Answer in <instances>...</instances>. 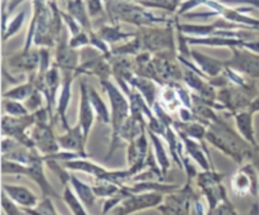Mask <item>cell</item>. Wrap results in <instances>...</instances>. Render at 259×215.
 Segmentation results:
<instances>
[{
  "instance_id": "obj_6",
  "label": "cell",
  "mask_w": 259,
  "mask_h": 215,
  "mask_svg": "<svg viewBox=\"0 0 259 215\" xmlns=\"http://www.w3.org/2000/svg\"><path fill=\"white\" fill-rule=\"evenodd\" d=\"M162 200H163V197L157 191L132 194L131 196H128L121 201L120 206L114 209V212L115 214H131V212L137 211V210L157 206L158 204H161Z\"/></svg>"
},
{
  "instance_id": "obj_10",
  "label": "cell",
  "mask_w": 259,
  "mask_h": 215,
  "mask_svg": "<svg viewBox=\"0 0 259 215\" xmlns=\"http://www.w3.org/2000/svg\"><path fill=\"white\" fill-rule=\"evenodd\" d=\"M58 39H60V43H58L57 53H56L57 66L63 68V71H73L77 66L78 53L76 52L75 48L71 47L70 40H67V30H65Z\"/></svg>"
},
{
  "instance_id": "obj_4",
  "label": "cell",
  "mask_w": 259,
  "mask_h": 215,
  "mask_svg": "<svg viewBox=\"0 0 259 215\" xmlns=\"http://www.w3.org/2000/svg\"><path fill=\"white\" fill-rule=\"evenodd\" d=\"M141 40L142 50L143 51H161V50H174V28L168 27L166 29H147L137 35Z\"/></svg>"
},
{
  "instance_id": "obj_46",
  "label": "cell",
  "mask_w": 259,
  "mask_h": 215,
  "mask_svg": "<svg viewBox=\"0 0 259 215\" xmlns=\"http://www.w3.org/2000/svg\"><path fill=\"white\" fill-rule=\"evenodd\" d=\"M128 2H137V0H128Z\"/></svg>"
},
{
  "instance_id": "obj_11",
  "label": "cell",
  "mask_w": 259,
  "mask_h": 215,
  "mask_svg": "<svg viewBox=\"0 0 259 215\" xmlns=\"http://www.w3.org/2000/svg\"><path fill=\"white\" fill-rule=\"evenodd\" d=\"M57 142L58 144H60L61 148L85 153L83 146H85L86 138L85 136H83L82 128H81L80 124H77L75 128H68L66 134L58 137Z\"/></svg>"
},
{
  "instance_id": "obj_33",
  "label": "cell",
  "mask_w": 259,
  "mask_h": 215,
  "mask_svg": "<svg viewBox=\"0 0 259 215\" xmlns=\"http://www.w3.org/2000/svg\"><path fill=\"white\" fill-rule=\"evenodd\" d=\"M24 18H25V12H20L15 15L14 18L12 19V22L9 23V25L7 27V29L3 32V40H7L8 38L14 35L18 30L20 29V27L24 23Z\"/></svg>"
},
{
  "instance_id": "obj_20",
  "label": "cell",
  "mask_w": 259,
  "mask_h": 215,
  "mask_svg": "<svg viewBox=\"0 0 259 215\" xmlns=\"http://www.w3.org/2000/svg\"><path fill=\"white\" fill-rule=\"evenodd\" d=\"M253 113L252 111H242V113L235 114V121L239 133L242 134L249 143L255 146L254 129H253Z\"/></svg>"
},
{
  "instance_id": "obj_9",
  "label": "cell",
  "mask_w": 259,
  "mask_h": 215,
  "mask_svg": "<svg viewBox=\"0 0 259 215\" xmlns=\"http://www.w3.org/2000/svg\"><path fill=\"white\" fill-rule=\"evenodd\" d=\"M32 139L38 149H40L43 153L52 154L60 149V144L57 141H55V137H53L52 128L47 123L35 121V126L32 132Z\"/></svg>"
},
{
  "instance_id": "obj_35",
  "label": "cell",
  "mask_w": 259,
  "mask_h": 215,
  "mask_svg": "<svg viewBox=\"0 0 259 215\" xmlns=\"http://www.w3.org/2000/svg\"><path fill=\"white\" fill-rule=\"evenodd\" d=\"M206 2L207 0H185V2L181 3L177 13H179V15H185L187 12L195 9V8L199 7V5L201 4L205 5V3Z\"/></svg>"
},
{
  "instance_id": "obj_38",
  "label": "cell",
  "mask_w": 259,
  "mask_h": 215,
  "mask_svg": "<svg viewBox=\"0 0 259 215\" xmlns=\"http://www.w3.org/2000/svg\"><path fill=\"white\" fill-rule=\"evenodd\" d=\"M39 91L40 90L35 89V90L33 91L32 95L25 100V103H27V108L29 109V110H34V109L39 108L40 103H42V96H40Z\"/></svg>"
},
{
  "instance_id": "obj_24",
  "label": "cell",
  "mask_w": 259,
  "mask_h": 215,
  "mask_svg": "<svg viewBox=\"0 0 259 215\" xmlns=\"http://www.w3.org/2000/svg\"><path fill=\"white\" fill-rule=\"evenodd\" d=\"M98 34L108 43H115L119 40L128 39V38H134L137 34L134 33H124L121 32L119 25H103L99 29Z\"/></svg>"
},
{
  "instance_id": "obj_29",
  "label": "cell",
  "mask_w": 259,
  "mask_h": 215,
  "mask_svg": "<svg viewBox=\"0 0 259 215\" xmlns=\"http://www.w3.org/2000/svg\"><path fill=\"white\" fill-rule=\"evenodd\" d=\"M137 3L144 8H156L164 9L168 12H176L181 5L182 0H137Z\"/></svg>"
},
{
  "instance_id": "obj_14",
  "label": "cell",
  "mask_w": 259,
  "mask_h": 215,
  "mask_svg": "<svg viewBox=\"0 0 259 215\" xmlns=\"http://www.w3.org/2000/svg\"><path fill=\"white\" fill-rule=\"evenodd\" d=\"M189 45H204L215 46V47H238L242 45L243 39L229 37H220V35H196V37H185Z\"/></svg>"
},
{
  "instance_id": "obj_21",
  "label": "cell",
  "mask_w": 259,
  "mask_h": 215,
  "mask_svg": "<svg viewBox=\"0 0 259 215\" xmlns=\"http://www.w3.org/2000/svg\"><path fill=\"white\" fill-rule=\"evenodd\" d=\"M70 182L72 184L73 190L76 191L77 196L80 197V200L82 201V204L85 205L86 207H91L95 202V197L96 194L94 192V189L89 185H86L85 182L80 181L76 176L71 175L70 177Z\"/></svg>"
},
{
  "instance_id": "obj_17",
  "label": "cell",
  "mask_w": 259,
  "mask_h": 215,
  "mask_svg": "<svg viewBox=\"0 0 259 215\" xmlns=\"http://www.w3.org/2000/svg\"><path fill=\"white\" fill-rule=\"evenodd\" d=\"M71 83H72V75L71 71H65V81H63L62 89H61L60 96H58L57 103V113L60 115L61 120H62L63 126L67 131L68 124L67 119H66V111H67L68 104L71 100Z\"/></svg>"
},
{
  "instance_id": "obj_16",
  "label": "cell",
  "mask_w": 259,
  "mask_h": 215,
  "mask_svg": "<svg viewBox=\"0 0 259 215\" xmlns=\"http://www.w3.org/2000/svg\"><path fill=\"white\" fill-rule=\"evenodd\" d=\"M218 98L222 103H224L225 108H230L232 110H238V109L249 108L250 103L247 96L240 93L237 89H224L219 93Z\"/></svg>"
},
{
  "instance_id": "obj_37",
  "label": "cell",
  "mask_w": 259,
  "mask_h": 215,
  "mask_svg": "<svg viewBox=\"0 0 259 215\" xmlns=\"http://www.w3.org/2000/svg\"><path fill=\"white\" fill-rule=\"evenodd\" d=\"M172 85H174V88L176 89V93H177V95H179V98H180V100H181V103L184 104L185 106H187V108L191 109L192 108V103H191L192 96L190 95L189 91H187L186 89L181 88V86H180V85H177V83L172 82Z\"/></svg>"
},
{
  "instance_id": "obj_3",
  "label": "cell",
  "mask_w": 259,
  "mask_h": 215,
  "mask_svg": "<svg viewBox=\"0 0 259 215\" xmlns=\"http://www.w3.org/2000/svg\"><path fill=\"white\" fill-rule=\"evenodd\" d=\"M110 17L114 20H124L136 25H153L157 23H169L164 18L154 17L141 4H133L128 0H105Z\"/></svg>"
},
{
  "instance_id": "obj_15",
  "label": "cell",
  "mask_w": 259,
  "mask_h": 215,
  "mask_svg": "<svg viewBox=\"0 0 259 215\" xmlns=\"http://www.w3.org/2000/svg\"><path fill=\"white\" fill-rule=\"evenodd\" d=\"M9 66L23 71L35 70L39 67V51H23L9 58Z\"/></svg>"
},
{
  "instance_id": "obj_44",
  "label": "cell",
  "mask_w": 259,
  "mask_h": 215,
  "mask_svg": "<svg viewBox=\"0 0 259 215\" xmlns=\"http://www.w3.org/2000/svg\"><path fill=\"white\" fill-rule=\"evenodd\" d=\"M24 0H9V5H8V9H3V12H7V13H12L20 3H23Z\"/></svg>"
},
{
  "instance_id": "obj_25",
  "label": "cell",
  "mask_w": 259,
  "mask_h": 215,
  "mask_svg": "<svg viewBox=\"0 0 259 215\" xmlns=\"http://www.w3.org/2000/svg\"><path fill=\"white\" fill-rule=\"evenodd\" d=\"M89 96H90V101L94 106V110H95V115L98 116V119L100 121H103L104 124L110 123V113L108 110V106L105 105V103L103 101V99L100 98L96 90L94 88H89Z\"/></svg>"
},
{
  "instance_id": "obj_43",
  "label": "cell",
  "mask_w": 259,
  "mask_h": 215,
  "mask_svg": "<svg viewBox=\"0 0 259 215\" xmlns=\"http://www.w3.org/2000/svg\"><path fill=\"white\" fill-rule=\"evenodd\" d=\"M190 108H180L179 114L182 121H192V113L189 110Z\"/></svg>"
},
{
  "instance_id": "obj_34",
  "label": "cell",
  "mask_w": 259,
  "mask_h": 215,
  "mask_svg": "<svg viewBox=\"0 0 259 215\" xmlns=\"http://www.w3.org/2000/svg\"><path fill=\"white\" fill-rule=\"evenodd\" d=\"M2 205H3V210H4L7 214H15V215H20L19 207L17 206V202L7 194V192L3 190V194H2Z\"/></svg>"
},
{
  "instance_id": "obj_36",
  "label": "cell",
  "mask_w": 259,
  "mask_h": 215,
  "mask_svg": "<svg viewBox=\"0 0 259 215\" xmlns=\"http://www.w3.org/2000/svg\"><path fill=\"white\" fill-rule=\"evenodd\" d=\"M88 45H90V37L85 32L77 33L70 39V46L73 48L85 47Z\"/></svg>"
},
{
  "instance_id": "obj_5",
  "label": "cell",
  "mask_w": 259,
  "mask_h": 215,
  "mask_svg": "<svg viewBox=\"0 0 259 215\" xmlns=\"http://www.w3.org/2000/svg\"><path fill=\"white\" fill-rule=\"evenodd\" d=\"M234 57L227 61L225 65L237 72H243L250 77L259 78V55L249 50H238L233 47Z\"/></svg>"
},
{
  "instance_id": "obj_1",
  "label": "cell",
  "mask_w": 259,
  "mask_h": 215,
  "mask_svg": "<svg viewBox=\"0 0 259 215\" xmlns=\"http://www.w3.org/2000/svg\"><path fill=\"white\" fill-rule=\"evenodd\" d=\"M206 139L215 147L222 149L225 154L232 157L235 162L240 163L244 159L245 154L249 152V147L243 142L232 129L218 119L206 131Z\"/></svg>"
},
{
  "instance_id": "obj_47",
  "label": "cell",
  "mask_w": 259,
  "mask_h": 215,
  "mask_svg": "<svg viewBox=\"0 0 259 215\" xmlns=\"http://www.w3.org/2000/svg\"><path fill=\"white\" fill-rule=\"evenodd\" d=\"M257 149H258V152H259V147H257Z\"/></svg>"
},
{
  "instance_id": "obj_7",
  "label": "cell",
  "mask_w": 259,
  "mask_h": 215,
  "mask_svg": "<svg viewBox=\"0 0 259 215\" xmlns=\"http://www.w3.org/2000/svg\"><path fill=\"white\" fill-rule=\"evenodd\" d=\"M233 191L238 196L244 197L248 192L257 194L259 184L257 181V174L253 169L252 164H247L243 167L232 180Z\"/></svg>"
},
{
  "instance_id": "obj_22",
  "label": "cell",
  "mask_w": 259,
  "mask_h": 215,
  "mask_svg": "<svg viewBox=\"0 0 259 215\" xmlns=\"http://www.w3.org/2000/svg\"><path fill=\"white\" fill-rule=\"evenodd\" d=\"M172 125L175 126L179 133L185 134L187 137H191V138L197 139V141H201L205 136H206V129L202 124L199 123H192V121H182V123H179V121H174Z\"/></svg>"
},
{
  "instance_id": "obj_8",
  "label": "cell",
  "mask_w": 259,
  "mask_h": 215,
  "mask_svg": "<svg viewBox=\"0 0 259 215\" xmlns=\"http://www.w3.org/2000/svg\"><path fill=\"white\" fill-rule=\"evenodd\" d=\"M95 118V110L90 101L89 96V88L86 85V81L82 80L80 83V109H78V124L81 125L83 132V136L88 139L89 133L91 131V126L94 124Z\"/></svg>"
},
{
  "instance_id": "obj_18",
  "label": "cell",
  "mask_w": 259,
  "mask_h": 215,
  "mask_svg": "<svg viewBox=\"0 0 259 215\" xmlns=\"http://www.w3.org/2000/svg\"><path fill=\"white\" fill-rule=\"evenodd\" d=\"M180 136H181V139L184 141V143H185V146H186V149L189 151L190 156H191L195 161L199 162L200 166H201L205 171H206V169H210V166H209L210 159L205 158V153H206L207 156H210L209 151H207L205 147L200 146V144L196 142L197 139L191 138V137H187L182 133H180Z\"/></svg>"
},
{
  "instance_id": "obj_45",
  "label": "cell",
  "mask_w": 259,
  "mask_h": 215,
  "mask_svg": "<svg viewBox=\"0 0 259 215\" xmlns=\"http://www.w3.org/2000/svg\"><path fill=\"white\" fill-rule=\"evenodd\" d=\"M249 111H252L253 114L257 113V111H259V96H258V98H255L254 100H253L252 103H250Z\"/></svg>"
},
{
  "instance_id": "obj_31",
  "label": "cell",
  "mask_w": 259,
  "mask_h": 215,
  "mask_svg": "<svg viewBox=\"0 0 259 215\" xmlns=\"http://www.w3.org/2000/svg\"><path fill=\"white\" fill-rule=\"evenodd\" d=\"M161 98H162V105L167 109V110H174L176 106H179L181 103L180 100L179 95H177L176 90L174 91V85H171L168 88H164V90L162 91L161 94Z\"/></svg>"
},
{
  "instance_id": "obj_40",
  "label": "cell",
  "mask_w": 259,
  "mask_h": 215,
  "mask_svg": "<svg viewBox=\"0 0 259 215\" xmlns=\"http://www.w3.org/2000/svg\"><path fill=\"white\" fill-rule=\"evenodd\" d=\"M2 147H3V154H5L7 152H13L14 149H17L18 147V143L14 141V139H12L9 137V138H4L2 142Z\"/></svg>"
},
{
  "instance_id": "obj_12",
  "label": "cell",
  "mask_w": 259,
  "mask_h": 215,
  "mask_svg": "<svg viewBox=\"0 0 259 215\" xmlns=\"http://www.w3.org/2000/svg\"><path fill=\"white\" fill-rule=\"evenodd\" d=\"M191 57L194 58L195 62L197 63L200 68H201L202 72L205 75H207L209 77H215V76H219L224 72L225 62L217 60V58L209 57L206 55H202V53L197 52V51H191Z\"/></svg>"
},
{
  "instance_id": "obj_30",
  "label": "cell",
  "mask_w": 259,
  "mask_h": 215,
  "mask_svg": "<svg viewBox=\"0 0 259 215\" xmlns=\"http://www.w3.org/2000/svg\"><path fill=\"white\" fill-rule=\"evenodd\" d=\"M23 211L25 214H57L55 206L52 204V200L50 197H45L40 202H38L35 206L33 207H23Z\"/></svg>"
},
{
  "instance_id": "obj_2",
  "label": "cell",
  "mask_w": 259,
  "mask_h": 215,
  "mask_svg": "<svg viewBox=\"0 0 259 215\" xmlns=\"http://www.w3.org/2000/svg\"><path fill=\"white\" fill-rule=\"evenodd\" d=\"M101 86L104 88V90L108 93L109 99H110L111 104V124H113V141H111L110 149H109V153L106 156V158L111 156L114 153L118 147L121 146V138H120V131L123 124L125 123L126 119L129 118V103L125 99V96L120 93L118 88H116L114 83H111L110 81H108V78H104L100 81Z\"/></svg>"
},
{
  "instance_id": "obj_13",
  "label": "cell",
  "mask_w": 259,
  "mask_h": 215,
  "mask_svg": "<svg viewBox=\"0 0 259 215\" xmlns=\"http://www.w3.org/2000/svg\"><path fill=\"white\" fill-rule=\"evenodd\" d=\"M3 190L23 207H33L38 204V197L29 189L18 185H3Z\"/></svg>"
},
{
  "instance_id": "obj_41",
  "label": "cell",
  "mask_w": 259,
  "mask_h": 215,
  "mask_svg": "<svg viewBox=\"0 0 259 215\" xmlns=\"http://www.w3.org/2000/svg\"><path fill=\"white\" fill-rule=\"evenodd\" d=\"M240 47L247 48V50L252 51V52L258 53L259 55V39H250V40H243Z\"/></svg>"
},
{
  "instance_id": "obj_23",
  "label": "cell",
  "mask_w": 259,
  "mask_h": 215,
  "mask_svg": "<svg viewBox=\"0 0 259 215\" xmlns=\"http://www.w3.org/2000/svg\"><path fill=\"white\" fill-rule=\"evenodd\" d=\"M68 13L77 20L81 27L85 28L86 30H91L90 19H89V12L85 8L82 0H71L68 3Z\"/></svg>"
},
{
  "instance_id": "obj_27",
  "label": "cell",
  "mask_w": 259,
  "mask_h": 215,
  "mask_svg": "<svg viewBox=\"0 0 259 215\" xmlns=\"http://www.w3.org/2000/svg\"><path fill=\"white\" fill-rule=\"evenodd\" d=\"M62 199L63 201L66 202V205L68 206V209L73 212V214H86V209H85V205L82 204V201L80 200V197L77 196V194H73L71 187L68 185H66L65 187V191H63L62 195Z\"/></svg>"
},
{
  "instance_id": "obj_28",
  "label": "cell",
  "mask_w": 259,
  "mask_h": 215,
  "mask_svg": "<svg viewBox=\"0 0 259 215\" xmlns=\"http://www.w3.org/2000/svg\"><path fill=\"white\" fill-rule=\"evenodd\" d=\"M148 133L149 136H151L152 143H153L154 146V151H156V157H157V161H158L159 167H161L163 175H166L167 169H168L169 167V161H168V157H167L166 151H164L163 146H162V142L161 139L158 138V136H157L154 132H152L151 129L148 131Z\"/></svg>"
},
{
  "instance_id": "obj_32",
  "label": "cell",
  "mask_w": 259,
  "mask_h": 215,
  "mask_svg": "<svg viewBox=\"0 0 259 215\" xmlns=\"http://www.w3.org/2000/svg\"><path fill=\"white\" fill-rule=\"evenodd\" d=\"M3 109L7 114L12 116H24L28 115V108H25L24 105L19 103L17 100H13V99H5L3 101Z\"/></svg>"
},
{
  "instance_id": "obj_39",
  "label": "cell",
  "mask_w": 259,
  "mask_h": 215,
  "mask_svg": "<svg viewBox=\"0 0 259 215\" xmlns=\"http://www.w3.org/2000/svg\"><path fill=\"white\" fill-rule=\"evenodd\" d=\"M88 12L90 17H96L104 12L101 0H88Z\"/></svg>"
},
{
  "instance_id": "obj_26",
  "label": "cell",
  "mask_w": 259,
  "mask_h": 215,
  "mask_svg": "<svg viewBox=\"0 0 259 215\" xmlns=\"http://www.w3.org/2000/svg\"><path fill=\"white\" fill-rule=\"evenodd\" d=\"M35 90V81H28V82L18 85L17 88L7 91L3 94V98L13 99V100H27L33 91Z\"/></svg>"
},
{
  "instance_id": "obj_19",
  "label": "cell",
  "mask_w": 259,
  "mask_h": 215,
  "mask_svg": "<svg viewBox=\"0 0 259 215\" xmlns=\"http://www.w3.org/2000/svg\"><path fill=\"white\" fill-rule=\"evenodd\" d=\"M126 82L131 83L133 88L138 89L139 93L143 95V98L146 99V101L148 103L149 106L156 104V88H154V83L152 82L151 80L131 75L126 78Z\"/></svg>"
},
{
  "instance_id": "obj_42",
  "label": "cell",
  "mask_w": 259,
  "mask_h": 215,
  "mask_svg": "<svg viewBox=\"0 0 259 215\" xmlns=\"http://www.w3.org/2000/svg\"><path fill=\"white\" fill-rule=\"evenodd\" d=\"M225 4H247L259 9V0H228Z\"/></svg>"
}]
</instances>
